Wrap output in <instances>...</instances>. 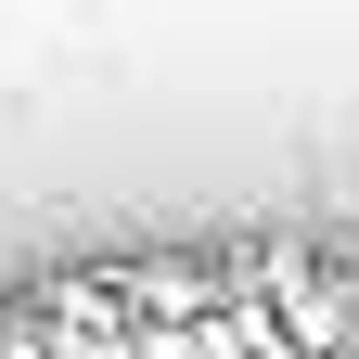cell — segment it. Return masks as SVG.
Returning <instances> with one entry per match:
<instances>
[{
	"label": "cell",
	"instance_id": "cell-1",
	"mask_svg": "<svg viewBox=\"0 0 359 359\" xmlns=\"http://www.w3.org/2000/svg\"><path fill=\"white\" fill-rule=\"evenodd\" d=\"M116 295H128V321H142V334H205L218 308H231L218 257H128V269H116Z\"/></svg>",
	"mask_w": 359,
	"mask_h": 359
}]
</instances>
